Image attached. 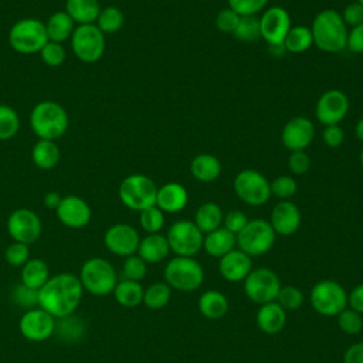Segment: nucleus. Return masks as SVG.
<instances>
[{
  "instance_id": "14",
  "label": "nucleus",
  "mask_w": 363,
  "mask_h": 363,
  "mask_svg": "<svg viewBox=\"0 0 363 363\" xmlns=\"http://www.w3.org/2000/svg\"><path fill=\"white\" fill-rule=\"evenodd\" d=\"M7 233L13 238V241L23 244H33L41 235V220L40 217L30 208H17L14 210L6 223Z\"/></svg>"
},
{
  "instance_id": "4",
  "label": "nucleus",
  "mask_w": 363,
  "mask_h": 363,
  "mask_svg": "<svg viewBox=\"0 0 363 363\" xmlns=\"http://www.w3.org/2000/svg\"><path fill=\"white\" fill-rule=\"evenodd\" d=\"M84 291L95 296H105L112 294L118 279L113 265L101 257L88 258L79 269L78 275Z\"/></svg>"
},
{
  "instance_id": "24",
  "label": "nucleus",
  "mask_w": 363,
  "mask_h": 363,
  "mask_svg": "<svg viewBox=\"0 0 363 363\" xmlns=\"http://www.w3.org/2000/svg\"><path fill=\"white\" fill-rule=\"evenodd\" d=\"M255 322L262 333L277 335L286 325V311L277 301L259 305Z\"/></svg>"
},
{
  "instance_id": "45",
  "label": "nucleus",
  "mask_w": 363,
  "mask_h": 363,
  "mask_svg": "<svg viewBox=\"0 0 363 363\" xmlns=\"http://www.w3.org/2000/svg\"><path fill=\"white\" fill-rule=\"evenodd\" d=\"M271 187V196L274 194L275 197L281 200H289L298 190V184L294 177L291 176H278L269 183Z\"/></svg>"
},
{
  "instance_id": "1",
  "label": "nucleus",
  "mask_w": 363,
  "mask_h": 363,
  "mask_svg": "<svg viewBox=\"0 0 363 363\" xmlns=\"http://www.w3.org/2000/svg\"><path fill=\"white\" fill-rule=\"evenodd\" d=\"M84 288L78 275L60 272L50 277L48 281L37 291L38 306L61 319L72 315L82 301Z\"/></svg>"
},
{
  "instance_id": "50",
  "label": "nucleus",
  "mask_w": 363,
  "mask_h": 363,
  "mask_svg": "<svg viewBox=\"0 0 363 363\" xmlns=\"http://www.w3.org/2000/svg\"><path fill=\"white\" fill-rule=\"evenodd\" d=\"M238 21H240V16L235 11H233L230 7H227V9H223L221 11H218V14L216 17V27L221 33L233 34Z\"/></svg>"
},
{
  "instance_id": "41",
  "label": "nucleus",
  "mask_w": 363,
  "mask_h": 363,
  "mask_svg": "<svg viewBox=\"0 0 363 363\" xmlns=\"http://www.w3.org/2000/svg\"><path fill=\"white\" fill-rule=\"evenodd\" d=\"M139 224L147 234L159 233L164 225V213L156 206L139 211Z\"/></svg>"
},
{
  "instance_id": "31",
  "label": "nucleus",
  "mask_w": 363,
  "mask_h": 363,
  "mask_svg": "<svg viewBox=\"0 0 363 363\" xmlns=\"http://www.w3.org/2000/svg\"><path fill=\"white\" fill-rule=\"evenodd\" d=\"M21 284L38 291L50 278V268L47 262L41 258H30L23 267H21Z\"/></svg>"
},
{
  "instance_id": "52",
  "label": "nucleus",
  "mask_w": 363,
  "mask_h": 363,
  "mask_svg": "<svg viewBox=\"0 0 363 363\" xmlns=\"http://www.w3.org/2000/svg\"><path fill=\"white\" fill-rule=\"evenodd\" d=\"M247 223H248L247 216L240 210H231L223 218V227L230 233H233L234 235H237L245 227Z\"/></svg>"
},
{
  "instance_id": "36",
  "label": "nucleus",
  "mask_w": 363,
  "mask_h": 363,
  "mask_svg": "<svg viewBox=\"0 0 363 363\" xmlns=\"http://www.w3.org/2000/svg\"><path fill=\"white\" fill-rule=\"evenodd\" d=\"M172 298V288L166 282H153L143 292V303L146 308L163 309Z\"/></svg>"
},
{
  "instance_id": "38",
  "label": "nucleus",
  "mask_w": 363,
  "mask_h": 363,
  "mask_svg": "<svg viewBox=\"0 0 363 363\" xmlns=\"http://www.w3.org/2000/svg\"><path fill=\"white\" fill-rule=\"evenodd\" d=\"M84 330H85L84 323L79 319H75V316L69 315V316L57 319L54 333H58L62 340L77 342V340H81Z\"/></svg>"
},
{
  "instance_id": "58",
  "label": "nucleus",
  "mask_w": 363,
  "mask_h": 363,
  "mask_svg": "<svg viewBox=\"0 0 363 363\" xmlns=\"http://www.w3.org/2000/svg\"><path fill=\"white\" fill-rule=\"evenodd\" d=\"M61 200H62V197L60 196V193H57V191H48V193L44 196L43 203H44V206H45L47 208H50V210H57V207L60 206Z\"/></svg>"
},
{
  "instance_id": "34",
  "label": "nucleus",
  "mask_w": 363,
  "mask_h": 363,
  "mask_svg": "<svg viewBox=\"0 0 363 363\" xmlns=\"http://www.w3.org/2000/svg\"><path fill=\"white\" fill-rule=\"evenodd\" d=\"M31 159L34 164L43 170L54 169L60 162V147L54 140L38 139L33 146Z\"/></svg>"
},
{
  "instance_id": "35",
  "label": "nucleus",
  "mask_w": 363,
  "mask_h": 363,
  "mask_svg": "<svg viewBox=\"0 0 363 363\" xmlns=\"http://www.w3.org/2000/svg\"><path fill=\"white\" fill-rule=\"evenodd\" d=\"M312 44H313L312 33H311V28L306 26L291 27V30L288 31V34L282 43L285 51H288L291 54L305 52L311 48Z\"/></svg>"
},
{
  "instance_id": "21",
  "label": "nucleus",
  "mask_w": 363,
  "mask_h": 363,
  "mask_svg": "<svg viewBox=\"0 0 363 363\" xmlns=\"http://www.w3.org/2000/svg\"><path fill=\"white\" fill-rule=\"evenodd\" d=\"M302 221L301 210L291 200H281L274 206L269 217V224L277 235L288 237L295 234Z\"/></svg>"
},
{
  "instance_id": "40",
  "label": "nucleus",
  "mask_w": 363,
  "mask_h": 363,
  "mask_svg": "<svg viewBox=\"0 0 363 363\" xmlns=\"http://www.w3.org/2000/svg\"><path fill=\"white\" fill-rule=\"evenodd\" d=\"M233 35L242 43H254L261 38L259 18L255 16H242L233 33Z\"/></svg>"
},
{
  "instance_id": "7",
  "label": "nucleus",
  "mask_w": 363,
  "mask_h": 363,
  "mask_svg": "<svg viewBox=\"0 0 363 363\" xmlns=\"http://www.w3.org/2000/svg\"><path fill=\"white\" fill-rule=\"evenodd\" d=\"M157 187L155 182L145 174L135 173L126 176L119 184V199L130 210L142 211L156 204Z\"/></svg>"
},
{
  "instance_id": "47",
  "label": "nucleus",
  "mask_w": 363,
  "mask_h": 363,
  "mask_svg": "<svg viewBox=\"0 0 363 363\" xmlns=\"http://www.w3.org/2000/svg\"><path fill=\"white\" fill-rule=\"evenodd\" d=\"M10 295H11V301H13L17 306L24 308L26 311L38 306L37 291H34V289H31V288L23 285L21 282L13 288V291H11Z\"/></svg>"
},
{
  "instance_id": "54",
  "label": "nucleus",
  "mask_w": 363,
  "mask_h": 363,
  "mask_svg": "<svg viewBox=\"0 0 363 363\" xmlns=\"http://www.w3.org/2000/svg\"><path fill=\"white\" fill-rule=\"evenodd\" d=\"M340 16L346 26L354 27V26L363 23V7L357 1L350 3L343 9Z\"/></svg>"
},
{
  "instance_id": "3",
  "label": "nucleus",
  "mask_w": 363,
  "mask_h": 363,
  "mask_svg": "<svg viewBox=\"0 0 363 363\" xmlns=\"http://www.w3.org/2000/svg\"><path fill=\"white\" fill-rule=\"evenodd\" d=\"M67 111L54 101L38 102L30 113L31 130L40 138L47 140H55L61 138L68 129Z\"/></svg>"
},
{
  "instance_id": "5",
  "label": "nucleus",
  "mask_w": 363,
  "mask_h": 363,
  "mask_svg": "<svg viewBox=\"0 0 363 363\" xmlns=\"http://www.w3.org/2000/svg\"><path fill=\"white\" fill-rule=\"evenodd\" d=\"M164 282L177 291L193 292L204 282V269L194 257H174L164 267Z\"/></svg>"
},
{
  "instance_id": "26",
  "label": "nucleus",
  "mask_w": 363,
  "mask_h": 363,
  "mask_svg": "<svg viewBox=\"0 0 363 363\" xmlns=\"http://www.w3.org/2000/svg\"><path fill=\"white\" fill-rule=\"evenodd\" d=\"M197 306L206 319L218 320L228 312L230 303L224 292L218 289H207L199 296Z\"/></svg>"
},
{
  "instance_id": "51",
  "label": "nucleus",
  "mask_w": 363,
  "mask_h": 363,
  "mask_svg": "<svg viewBox=\"0 0 363 363\" xmlns=\"http://www.w3.org/2000/svg\"><path fill=\"white\" fill-rule=\"evenodd\" d=\"M288 167L291 170V173L296 174V176H302L305 174L309 167H311V157L305 150H296V152H291L289 157H288Z\"/></svg>"
},
{
  "instance_id": "55",
  "label": "nucleus",
  "mask_w": 363,
  "mask_h": 363,
  "mask_svg": "<svg viewBox=\"0 0 363 363\" xmlns=\"http://www.w3.org/2000/svg\"><path fill=\"white\" fill-rule=\"evenodd\" d=\"M346 47L354 54H363V23L352 27V30L347 31Z\"/></svg>"
},
{
  "instance_id": "56",
  "label": "nucleus",
  "mask_w": 363,
  "mask_h": 363,
  "mask_svg": "<svg viewBox=\"0 0 363 363\" xmlns=\"http://www.w3.org/2000/svg\"><path fill=\"white\" fill-rule=\"evenodd\" d=\"M347 306L363 315V282L347 292Z\"/></svg>"
},
{
  "instance_id": "59",
  "label": "nucleus",
  "mask_w": 363,
  "mask_h": 363,
  "mask_svg": "<svg viewBox=\"0 0 363 363\" xmlns=\"http://www.w3.org/2000/svg\"><path fill=\"white\" fill-rule=\"evenodd\" d=\"M354 135L363 143V116L357 121V123L354 126Z\"/></svg>"
},
{
  "instance_id": "39",
  "label": "nucleus",
  "mask_w": 363,
  "mask_h": 363,
  "mask_svg": "<svg viewBox=\"0 0 363 363\" xmlns=\"http://www.w3.org/2000/svg\"><path fill=\"white\" fill-rule=\"evenodd\" d=\"M20 118L14 108L0 104V140H9L17 135Z\"/></svg>"
},
{
  "instance_id": "49",
  "label": "nucleus",
  "mask_w": 363,
  "mask_h": 363,
  "mask_svg": "<svg viewBox=\"0 0 363 363\" xmlns=\"http://www.w3.org/2000/svg\"><path fill=\"white\" fill-rule=\"evenodd\" d=\"M228 7L235 11L240 17L255 16L258 11L264 10L268 0H227Z\"/></svg>"
},
{
  "instance_id": "10",
  "label": "nucleus",
  "mask_w": 363,
  "mask_h": 363,
  "mask_svg": "<svg viewBox=\"0 0 363 363\" xmlns=\"http://www.w3.org/2000/svg\"><path fill=\"white\" fill-rule=\"evenodd\" d=\"M242 282L245 296L257 305L277 301L278 292L282 286L278 274L267 267L252 268Z\"/></svg>"
},
{
  "instance_id": "19",
  "label": "nucleus",
  "mask_w": 363,
  "mask_h": 363,
  "mask_svg": "<svg viewBox=\"0 0 363 363\" xmlns=\"http://www.w3.org/2000/svg\"><path fill=\"white\" fill-rule=\"evenodd\" d=\"M315 126L306 116H295L289 119L281 132L282 145L291 150H305L313 140Z\"/></svg>"
},
{
  "instance_id": "23",
  "label": "nucleus",
  "mask_w": 363,
  "mask_h": 363,
  "mask_svg": "<svg viewBox=\"0 0 363 363\" xmlns=\"http://www.w3.org/2000/svg\"><path fill=\"white\" fill-rule=\"evenodd\" d=\"M187 203H189V193L183 184L170 182L157 187L155 206L160 208L163 213H170V214L179 213L187 206Z\"/></svg>"
},
{
  "instance_id": "16",
  "label": "nucleus",
  "mask_w": 363,
  "mask_h": 363,
  "mask_svg": "<svg viewBox=\"0 0 363 363\" xmlns=\"http://www.w3.org/2000/svg\"><path fill=\"white\" fill-rule=\"evenodd\" d=\"M292 23L286 9L281 6L268 7L259 17L261 38H264L269 45H282Z\"/></svg>"
},
{
  "instance_id": "17",
  "label": "nucleus",
  "mask_w": 363,
  "mask_h": 363,
  "mask_svg": "<svg viewBox=\"0 0 363 363\" xmlns=\"http://www.w3.org/2000/svg\"><path fill=\"white\" fill-rule=\"evenodd\" d=\"M140 237L138 230L126 223L111 225L104 235V244L109 252L118 257H130L138 252Z\"/></svg>"
},
{
  "instance_id": "60",
  "label": "nucleus",
  "mask_w": 363,
  "mask_h": 363,
  "mask_svg": "<svg viewBox=\"0 0 363 363\" xmlns=\"http://www.w3.org/2000/svg\"><path fill=\"white\" fill-rule=\"evenodd\" d=\"M359 159H360V163H362V166H363V149H362V152H360V156H359Z\"/></svg>"
},
{
  "instance_id": "32",
  "label": "nucleus",
  "mask_w": 363,
  "mask_h": 363,
  "mask_svg": "<svg viewBox=\"0 0 363 363\" xmlns=\"http://www.w3.org/2000/svg\"><path fill=\"white\" fill-rule=\"evenodd\" d=\"M223 218H224V214L221 207L217 203L207 201V203H203L196 210L193 223L199 227V230L203 234H207L220 228L223 224Z\"/></svg>"
},
{
  "instance_id": "2",
  "label": "nucleus",
  "mask_w": 363,
  "mask_h": 363,
  "mask_svg": "<svg viewBox=\"0 0 363 363\" xmlns=\"http://www.w3.org/2000/svg\"><path fill=\"white\" fill-rule=\"evenodd\" d=\"M313 44L325 52H340L346 48L347 28L339 11L326 9L319 11L309 27Z\"/></svg>"
},
{
  "instance_id": "25",
  "label": "nucleus",
  "mask_w": 363,
  "mask_h": 363,
  "mask_svg": "<svg viewBox=\"0 0 363 363\" xmlns=\"http://www.w3.org/2000/svg\"><path fill=\"white\" fill-rule=\"evenodd\" d=\"M169 252H170V247L166 235L160 233H155L140 238L136 254L146 264H159L167 258Z\"/></svg>"
},
{
  "instance_id": "15",
  "label": "nucleus",
  "mask_w": 363,
  "mask_h": 363,
  "mask_svg": "<svg viewBox=\"0 0 363 363\" xmlns=\"http://www.w3.org/2000/svg\"><path fill=\"white\" fill-rule=\"evenodd\" d=\"M57 319L41 309L40 306L27 309L20 320H18V330L20 333L31 342H43L50 339L55 332Z\"/></svg>"
},
{
  "instance_id": "42",
  "label": "nucleus",
  "mask_w": 363,
  "mask_h": 363,
  "mask_svg": "<svg viewBox=\"0 0 363 363\" xmlns=\"http://www.w3.org/2000/svg\"><path fill=\"white\" fill-rule=\"evenodd\" d=\"M305 301V295L303 292L295 286V285H285L281 286L278 296H277V302L288 312V311H296L303 305Z\"/></svg>"
},
{
  "instance_id": "9",
  "label": "nucleus",
  "mask_w": 363,
  "mask_h": 363,
  "mask_svg": "<svg viewBox=\"0 0 363 363\" xmlns=\"http://www.w3.org/2000/svg\"><path fill=\"white\" fill-rule=\"evenodd\" d=\"M275 231L269 221L264 218L248 220L245 227L235 235L238 250L250 257H261L267 254L275 244Z\"/></svg>"
},
{
  "instance_id": "6",
  "label": "nucleus",
  "mask_w": 363,
  "mask_h": 363,
  "mask_svg": "<svg viewBox=\"0 0 363 363\" xmlns=\"http://www.w3.org/2000/svg\"><path fill=\"white\" fill-rule=\"evenodd\" d=\"M47 41L45 24L38 18H21L9 31V43L18 54L31 55L40 52Z\"/></svg>"
},
{
  "instance_id": "48",
  "label": "nucleus",
  "mask_w": 363,
  "mask_h": 363,
  "mask_svg": "<svg viewBox=\"0 0 363 363\" xmlns=\"http://www.w3.org/2000/svg\"><path fill=\"white\" fill-rule=\"evenodd\" d=\"M4 258L11 267H23L30 259V248L27 244L13 241L4 251Z\"/></svg>"
},
{
  "instance_id": "53",
  "label": "nucleus",
  "mask_w": 363,
  "mask_h": 363,
  "mask_svg": "<svg viewBox=\"0 0 363 363\" xmlns=\"http://www.w3.org/2000/svg\"><path fill=\"white\" fill-rule=\"evenodd\" d=\"M322 139L329 147H339L345 140V132L339 125H328L322 132Z\"/></svg>"
},
{
  "instance_id": "61",
  "label": "nucleus",
  "mask_w": 363,
  "mask_h": 363,
  "mask_svg": "<svg viewBox=\"0 0 363 363\" xmlns=\"http://www.w3.org/2000/svg\"><path fill=\"white\" fill-rule=\"evenodd\" d=\"M357 3H359L362 7H363V0H357Z\"/></svg>"
},
{
  "instance_id": "44",
  "label": "nucleus",
  "mask_w": 363,
  "mask_h": 363,
  "mask_svg": "<svg viewBox=\"0 0 363 363\" xmlns=\"http://www.w3.org/2000/svg\"><path fill=\"white\" fill-rule=\"evenodd\" d=\"M146 272L147 264L138 254L125 258V262L122 265V275L125 279L140 282L146 277Z\"/></svg>"
},
{
  "instance_id": "57",
  "label": "nucleus",
  "mask_w": 363,
  "mask_h": 363,
  "mask_svg": "<svg viewBox=\"0 0 363 363\" xmlns=\"http://www.w3.org/2000/svg\"><path fill=\"white\" fill-rule=\"evenodd\" d=\"M343 363H363V342H356L345 350Z\"/></svg>"
},
{
  "instance_id": "12",
  "label": "nucleus",
  "mask_w": 363,
  "mask_h": 363,
  "mask_svg": "<svg viewBox=\"0 0 363 363\" xmlns=\"http://www.w3.org/2000/svg\"><path fill=\"white\" fill-rule=\"evenodd\" d=\"M166 238L170 251L174 252L176 257H194L200 250H203L204 234L190 220L174 221L169 227Z\"/></svg>"
},
{
  "instance_id": "8",
  "label": "nucleus",
  "mask_w": 363,
  "mask_h": 363,
  "mask_svg": "<svg viewBox=\"0 0 363 363\" xmlns=\"http://www.w3.org/2000/svg\"><path fill=\"white\" fill-rule=\"evenodd\" d=\"M309 301L316 313L328 318L337 316L347 308V291L337 281L322 279L312 286Z\"/></svg>"
},
{
  "instance_id": "29",
  "label": "nucleus",
  "mask_w": 363,
  "mask_h": 363,
  "mask_svg": "<svg viewBox=\"0 0 363 363\" xmlns=\"http://www.w3.org/2000/svg\"><path fill=\"white\" fill-rule=\"evenodd\" d=\"M65 13L79 26L94 24L101 13V6L98 0H67Z\"/></svg>"
},
{
  "instance_id": "30",
  "label": "nucleus",
  "mask_w": 363,
  "mask_h": 363,
  "mask_svg": "<svg viewBox=\"0 0 363 363\" xmlns=\"http://www.w3.org/2000/svg\"><path fill=\"white\" fill-rule=\"evenodd\" d=\"M145 288L138 281L119 279L112 291L115 301L123 308H136L143 302Z\"/></svg>"
},
{
  "instance_id": "46",
  "label": "nucleus",
  "mask_w": 363,
  "mask_h": 363,
  "mask_svg": "<svg viewBox=\"0 0 363 363\" xmlns=\"http://www.w3.org/2000/svg\"><path fill=\"white\" fill-rule=\"evenodd\" d=\"M43 62L48 67H60L65 61V50L62 44L54 43V41H47V44L41 48L38 52Z\"/></svg>"
},
{
  "instance_id": "43",
  "label": "nucleus",
  "mask_w": 363,
  "mask_h": 363,
  "mask_svg": "<svg viewBox=\"0 0 363 363\" xmlns=\"http://www.w3.org/2000/svg\"><path fill=\"white\" fill-rule=\"evenodd\" d=\"M337 326L346 335H357L363 329V318L352 308H345L337 316Z\"/></svg>"
},
{
  "instance_id": "18",
  "label": "nucleus",
  "mask_w": 363,
  "mask_h": 363,
  "mask_svg": "<svg viewBox=\"0 0 363 363\" xmlns=\"http://www.w3.org/2000/svg\"><path fill=\"white\" fill-rule=\"evenodd\" d=\"M349 112V98L340 89H329L323 92L315 108L316 119L328 126V125H339Z\"/></svg>"
},
{
  "instance_id": "33",
  "label": "nucleus",
  "mask_w": 363,
  "mask_h": 363,
  "mask_svg": "<svg viewBox=\"0 0 363 363\" xmlns=\"http://www.w3.org/2000/svg\"><path fill=\"white\" fill-rule=\"evenodd\" d=\"M74 24H75L74 20L65 11H57V13L51 14L45 23L48 41L62 44L64 41L71 38V35L75 30Z\"/></svg>"
},
{
  "instance_id": "28",
  "label": "nucleus",
  "mask_w": 363,
  "mask_h": 363,
  "mask_svg": "<svg viewBox=\"0 0 363 363\" xmlns=\"http://www.w3.org/2000/svg\"><path fill=\"white\" fill-rule=\"evenodd\" d=\"M221 162L218 160V157L210 153H200L194 156L190 163V172L193 177L203 183L217 180L221 174Z\"/></svg>"
},
{
  "instance_id": "22",
  "label": "nucleus",
  "mask_w": 363,
  "mask_h": 363,
  "mask_svg": "<svg viewBox=\"0 0 363 363\" xmlns=\"http://www.w3.org/2000/svg\"><path fill=\"white\" fill-rule=\"evenodd\" d=\"M252 269L251 257L234 248L218 259V272L228 282H242Z\"/></svg>"
},
{
  "instance_id": "13",
  "label": "nucleus",
  "mask_w": 363,
  "mask_h": 363,
  "mask_svg": "<svg viewBox=\"0 0 363 363\" xmlns=\"http://www.w3.org/2000/svg\"><path fill=\"white\" fill-rule=\"evenodd\" d=\"M71 47L82 62H96L105 51V34L95 24L78 26L71 35Z\"/></svg>"
},
{
  "instance_id": "20",
  "label": "nucleus",
  "mask_w": 363,
  "mask_h": 363,
  "mask_svg": "<svg viewBox=\"0 0 363 363\" xmlns=\"http://www.w3.org/2000/svg\"><path fill=\"white\" fill-rule=\"evenodd\" d=\"M58 220L68 228H82L91 221V207L79 196H65L62 197L60 206L57 207Z\"/></svg>"
},
{
  "instance_id": "27",
  "label": "nucleus",
  "mask_w": 363,
  "mask_h": 363,
  "mask_svg": "<svg viewBox=\"0 0 363 363\" xmlns=\"http://www.w3.org/2000/svg\"><path fill=\"white\" fill-rule=\"evenodd\" d=\"M235 245V235L225 230L223 225L211 233L204 234L203 238V250L206 251V254L218 259L231 250H234Z\"/></svg>"
},
{
  "instance_id": "37",
  "label": "nucleus",
  "mask_w": 363,
  "mask_h": 363,
  "mask_svg": "<svg viewBox=\"0 0 363 363\" xmlns=\"http://www.w3.org/2000/svg\"><path fill=\"white\" fill-rule=\"evenodd\" d=\"M95 23H96L95 26L104 34H113V33H118L123 27L125 16L118 7L108 6V7L101 9V13Z\"/></svg>"
},
{
  "instance_id": "11",
  "label": "nucleus",
  "mask_w": 363,
  "mask_h": 363,
  "mask_svg": "<svg viewBox=\"0 0 363 363\" xmlns=\"http://www.w3.org/2000/svg\"><path fill=\"white\" fill-rule=\"evenodd\" d=\"M237 197L252 207L265 204L271 197V187L267 177L255 169H244L238 172L233 182Z\"/></svg>"
}]
</instances>
